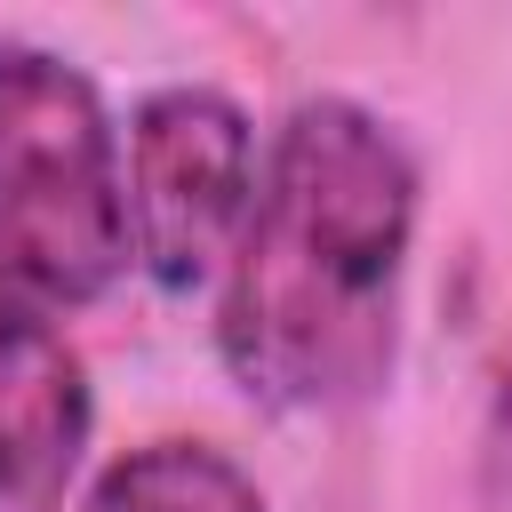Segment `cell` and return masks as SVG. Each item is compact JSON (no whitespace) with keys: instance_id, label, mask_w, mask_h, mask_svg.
Instances as JSON below:
<instances>
[{"instance_id":"obj_5","label":"cell","mask_w":512,"mask_h":512,"mask_svg":"<svg viewBox=\"0 0 512 512\" xmlns=\"http://www.w3.org/2000/svg\"><path fill=\"white\" fill-rule=\"evenodd\" d=\"M80 512H264L256 480L208 440H152L104 464Z\"/></svg>"},{"instance_id":"obj_3","label":"cell","mask_w":512,"mask_h":512,"mask_svg":"<svg viewBox=\"0 0 512 512\" xmlns=\"http://www.w3.org/2000/svg\"><path fill=\"white\" fill-rule=\"evenodd\" d=\"M256 200L248 112L216 88H160L128 120V240L160 288H200L232 264Z\"/></svg>"},{"instance_id":"obj_1","label":"cell","mask_w":512,"mask_h":512,"mask_svg":"<svg viewBox=\"0 0 512 512\" xmlns=\"http://www.w3.org/2000/svg\"><path fill=\"white\" fill-rule=\"evenodd\" d=\"M416 168L352 96L280 120L224 264L216 344L272 408H352L392 376Z\"/></svg>"},{"instance_id":"obj_4","label":"cell","mask_w":512,"mask_h":512,"mask_svg":"<svg viewBox=\"0 0 512 512\" xmlns=\"http://www.w3.org/2000/svg\"><path fill=\"white\" fill-rule=\"evenodd\" d=\"M88 448V376L48 296L0 264V512H56Z\"/></svg>"},{"instance_id":"obj_2","label":"cell","mask_w":512,"mask_h":512,"mask_svg":"<svg viewBox=\"0 0 512 512\" xmlns=\"http://www.w3.org/2000/svg\"><path fill=\"white\" fill-rule=\"evenodd\" d=\"M128 168L88 72L0 40V264L48 296H104L128 264Z\"/></svg>"}]
</instances>
